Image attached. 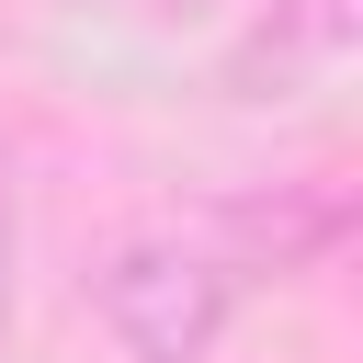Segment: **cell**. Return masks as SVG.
<instances>
[{"label":"cell","mask_w":363,"mask_h":363,"mask_svg":"<svg viewBox=\"0 0 363 363\" xmlns=\"http://www.w3.org/2000/svg\"><path fill=\"white\" fill-rule=\"evenodd\" d=\"M170 11H193V0H170Z\"/></svg>","instance_id":"3"},{"label":"cell","mask_w":363,"mask_h":363,"mask_svg":"<svg viewBox=\"0 0 363 363\" xmlns=\"http://www.w3.org/2000/svg\"><path fill=\"white\" fill-rule=\"evenodd\" d=\"M91 306H102V329H113L136 363H204V352L227 340V318H238V272H227L204 238L136 227V238L102 250Z\"/></svg>","instance_id":"1"},{"label":"cell","mask_w":363,"mask_h":363,"mask_svg":"<svg viewBox=\"0 0 363 363\" xmlns=\"http://www.w3.org/2000/svg\"><path fill=\"white\" fill-rule=\"evenodd\" d=\"M352 238V182H272V193H250V204H227V272H318L329 250Z\"/></svg>","instance_id":"2"}]
</instances>
